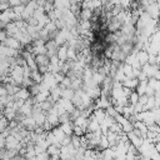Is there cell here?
Wrapping results in <instances>:
<instances>
[{
  "mask_svg": "<svg viewBox=\"0 0 160 160\" xmlns=\"http://www.w3.org/2000/svg\"><path fill=\"white\" fill-rule=\"evenodd\" d=\"M52 76H54V79H55V81L58 82V84H60L62 80H64V78H65V75L62 74V72H56V74H52Z\"/></svg>",
  "mask_w": 160,
  "mask_h": 160,
  "instance_id": "obj_20",
  "label": "cell"
},
{
  "mask_svg": "<svg viewBox=\"0 0 160 160\" xmlns=\"http://www.w3.org/2000/svg\"><path fill=\"white\" fill-rule=\"evenodd\" d=\"M32 80L30 78H22V81H21V88H25V89H29L31 85H32Z\"/></svg>",
  "mask_w": 160,
  "mask_h": 160,
  "instance_id": "obj_18",
  "label": "cell"
},
{
  "mask_svg": "<svg viewBox=\"0 0 160 160\" xmlns=\"http://www.w3.org/2000/svg\"><path fill=\"white\" fill-rule=\"evenodd\" d=\"M71 145L75 149H78L80 146V138L79 136H75V135H71Z\"/></svg>",
  "mask_w": 160,
  "mask_h": 160,
  "instance_id": "obj_19",
  "label": "cell"
},
{
  "mask_svg": "<svg viewBox=\"0 0 160 160\" xmlns=\"http://www.w3.org/2000/svg\"><path fill=\"white\" fill-rule=\"evenodd\" d=\"M30 79L32 80L34 84H40L42 81V75L38 70H32L31 74H30Z\"/></svg>",
  "mask_w": 160,
  "mask_h": 160,
  "instance_id": "obj_12",
  "label": "cell"
},
{
  "mask_svg": "<svg viewBox=\"0 0 160 160\" xmlns=\"http://www.w3.org/2000/svg\"><path fill=\"white\" fill-rule=\"evenodd\" d=\"M8 38V34L5 30H0V44H2L5 41V39Z\"/></svg>",
  "mask_w": 160,
  "mask_h": 160,
  "instance_id": "obj_24",
  "label": "cell"
},
{
  "mask_svg": "<svg viewBox=\"0 0 160 160\" xmlns=\"http://www.w3.org/2000/svg\"><path fill=\"white\" fill-rule=\"evenodd\" d=\"M0 96H6V90L4 84H0Z\"/></svg>",
  "mask_w": 160,
  "mask_h": 160,
  "instance_id": "obj_25",
  "label": "cell"
},
{
  "mask_svg": "<svg viewBox=\"0 0 160 160\" xmlns=\"http://www.w3.org/2000/svg\"><path fill=\"white\" fill-rule=\"evenodd\" d=\"M135 56H136V60L139 61V64H140V66H142V65H145V64H148V59H149V54L146 52V51H144V50H139L136 54H135Z\"/></svg>",
  "mask_w": 160,
  "mask_h": 160,
  "instance_id": "obj_3",
  "label": "cell"
},
{
  "mask_svg": "<svg viewBox=\"0 0 160 160\" xmlns=\"http://www.w3.org/2000/svg\"><path fill=\"white\" fill-rule=\"evenodd\" d=\"M148 99H149V96H146V95L144 94V95L139 96V100H138V102H139L140 105H145V104H146V101H148Z\"/></svg>",
  "mask_w": 160,
  "mask_h": 160,
  "instance_id": "obj_22",
  "label": "cell"
},
{
  "mask_svg": "<svg viewBox=\"0 0 160 160\" xmlns=\"http://www.w3.org/2000/svg\"><path fill=\"white\" fill-rule=\"evenodd\" d=\"M66 51H68V48L66 46H59L58 50H56V58L59 59L60 62H65L68 60V56H66Z\"/></svg>",
  "mask_w": 160,
  "mask_h": 160,
  "instance_id": "obj_5",
  "label": "cell"
},
{
  "mask_svg": "<svg viewBox=\"0 0 160 160\" xmlns=\"http://www.w3.org/2000/svg\"><path fill=\"white\" fill-rule=\"evenodd\" d=\"M8 4H9V6H10V9H12V8L18 6V5H21V1H20V0H9Z\"/></svg>",
  "mask_w": 160,
  "mask_h": 160,
  "instance_id": "obj_21",
  "label": "cell"
},
{
  "mask_svg": "<svg viewBox=\"0 0 160 160\" xmlns=\"http://www.w3.org/2000/svg\"><path fill=\"white\" fill-rule=\"evenodd\" d=\"M51 132H52V135H54V138H55V141H56L58 144H60V145H61V141H62V139H64L66 135H65V134L61 131V129H60L59 126L52 128Z\"/></svg>",
  "mask_w": 160,
  "mask_h": 160,
  "instance_id": "obj_7",
  "label": "cell"
},
{
  "mask_svg": "<svg viewBox=\"0 0 160 160\" xmlns=\"http://www.w3.org/2000/svg\"><path fill=\"white\" fill-rule=\"evenodd\" d=\"M49 95H50L49 91H40V92L34 98V100H35V102H44V101H46V99L49 98Z\"/></svg>",
  "mask_w": 160,
  "mask_h": 160,
  "instance_id": "obj_13",
  "label": "cell"
},
{
  "mask_svg": "<svg viewBox=\"0 0 160 160\" xmlns=\"http://www.w3.org/2000/svg\"><path fill=\"white\" fill-rule=\"evenodd\" d=\"M71 142V136H65L61 141V146H68Z\"/></svg>",
  "mask_w": 160,
  "mask_h": 160,
  "instance_id": "obj_23",
  "label": "cell"
},
{
  "mask_svg": "<svg viewBox=\"0 0 160 160\" xmlns=\"http://www.w3.org/2000/svg\"><path fill=\"white\" fill-rule=\"evenodd\" d=\"M58 120H59V125H61V124H66V122H70V121H71V120H70V114L64 112V114H61V115H59V116H58Z\"/></svg>",
  "mask_w": 160,
  "mask_h": 160,
  "instance_id": "obj_17",
  "label": "cell"
},
{
  "mask_svg": "<svg viewBox=\"0 0 160 160\" xmlns=\"http://www.w3.org/2000/svg\"><path fill=\"white\" fill-rule=\"evenodd\" d=\"M138 84H139L138 79H125V80L121 82L122 88H126V89H129V90H132V91L136 89Z\"/></svg>",
  "mask_w": 160,
  "mask_h": 160,
  "instance_id": "obj_6",
  "label": "cell"
},
{
  "mask_svg": "<svg viewBox=\"0 0 160 160\" xmlns=\"http://www.w3.org/2000/svg\"><path fill=\"white\" fill-rule=\"evenodd\" d=\"M14 98H15V100H26V99H29L30 98V92H29V89H25V88H20L19 89V91L14 95Z\"/></svg>",
  "mask_w": 160,
  "mask_h": 160,
  "instance_id": "obj_4",
  "label": "cell"
},
{
  "mask_svg": "<svg viewBox=\"0 0 160 160\" xmlns=\"http://www.w3.org/2000/svg\"><path fill=\"white\" fill-rule=\"evenodd\" d=\"M125 119H129L131 115H134V109L131 105H128V106H124L122 108V114H121Z\"/></svg>",
  "mask_w": 160,
  "mask_h": 160,
  "instance_id": "obj_15",
  "label": "cell"
},
{
  "mask_svg": "<svg viewBox=\"0 0 160 160\" xmlns=\"http://www.w3.org/2000/svg\"><path fill=\"white\" fill-rule=\"evenodd\" d=\"M2 45L6 46V48H9V49H12V50H20V49H22L21 45H20V42L18 40H15L14 38H10V36H8L5 39V41L2 42Z\"/></svg>",
  "mask_w": 160,
  "mask_h": 160,
  "instance_id": "obj_1",
  "label": "cell"
},
{
  "mask_svg": "<svg viewBox=\"0 0 160 160\" xmlns=\"http://www.w3.org/2000/svg\"><path fill=\"white\" fill-rule=\"evenodd\" d=\"M59 128L61 129V131H62L66 136H71V135H72V128H74L72 121L66 122V124H61V125H59Z\"/></svg>",
  "mask_w": 160,
  "mask_h": 160,
  "instance_id": "obj_10",
  "label": "cell"
},
{
  "mask_svg": "<svg viewBox=\"0 0 160 160\" xmlns=\"http://www.w3.org/2000/svg\"><path fill=\"white\" fill-rule=\"evenodd\" d=\"M34 60H35V64L36 66H46L49 65V58L46 55H38V56H34Z\"/></svg>",
  "mask_w": 160,
  "mask_h": 160,
  "instance_id": "obj_8",
  "label": "cell"
},
{
  "mask_svg": "<svg viewBox=\"0 0 160 160\" xmlns=\"http://www.w3.org/2000/svg\"><path fill=\"white\" fill-rule=\"evenodd\" d=\"M74 90H71L70 88L68 89H64L61 90V94H60V99H64V100H71L72 96H74Z\"/></svg>",
  "mask_w": 160,
  "mask_h": 160,
  "instance_id": "obj_11",
  "label": "cell"
},
{
  "mask_svg": "<svg viewBox=\"0 0 160 160\" xmlns=\"http://www.w3.org/2000/svg\"><path fill=\"white\" fill-rule=\"evenodd\" d=\"M18 145H19V141H18L14 136L9 135V136L5 139V149H6V150H15V149L18 148Z\"/></svg>",
  "mask_w": 160,
  "mask_h": 160,
  "instance_id": "obj_2",
  "label": "cell"
},
{
  "mask_svg": "<svg viewBox=\"0 0 160 160\" xmlns=\"http://www.w3.org/2000/svg\"><path fill=\"white\" fill-rule=\"evenodd\" d=\"M46 154L49 156H54V155H59L60 154V148H58L56 145H49L46 149Z\"/></svg>",
  "mask_w": 160,
  "mask_h": 160,
  "instance_id": "obj_14",
  "label": "cell"
},
{
  "mask_svg": "<svg viewBox=\"0 0 160 160\" xmlns=\"http://www.w3.org/2000/svg\"><path fill=\"white\" fill-rule=\"evenodd\" d=\"M138 100H139V95L135 92V90L134 91H131V94H130V96L128 98V101H129V105H131V106H134L135 104H138Z\"/></svg>",
  "mask_w": 160,
  "mask_h": 160,
  "instance_id": "obj_16",
  "label": "cell"
},
{
  "mask_svg": "<svg viewBox=\"0 0 160 160\" xmlns=\"http://www.w3.org/2000/svg\"><path fill=\"white\" fill-rule=\"evenodd\" d=\"M92 116H94V119H95V120L99 122V125H100V124H102V121H104L106 114H105V110H102V109H95V110L92 111Z\"/></svg>",
  "mask_w": 160,
  "mask_h": 160,
  "instance_id": "obj_9",
  "label": "cell"
}]
</instances>
